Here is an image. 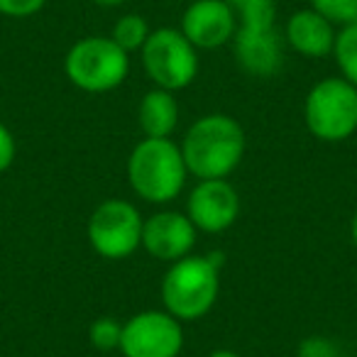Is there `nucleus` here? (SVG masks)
<instances>
[{
  "mask_svg": "<svg viewBox=\"0 0 357 357\" xmlns=\"http://www.w3.org/2000/svg\"><path fill=\"white\" fill-rule=\"evenodd\" d=\"M238 13L233 37L235 64L255 79H269L284 66V35L277 27V0H228Z\"/></svg>",
  "mask_w": 357,
  "mask_h": 357,
  "instance_id": "f257e3e1",
  "label": "nucleus"
},
{
  "mask_svg": "<svg viewBox=\"0 0 357 357\" xmlns=\"http://www.w3.org/2000/svg\"><path fill=\"white\" fill-rule=\"evenodd\" d=\"M245 144V130L233 115L208 113L186 130L178 147L196 178H228L243 162Z\"/></svg>",
  "mask_w": 357,
  "mask_h": 357,
  "instance_id": "f03ea898",
  "label": "nucleus"
},
{
  "mask_svg": "<svg viewBox=\"0 0 357 357\" xmlns=\"http://www.w3.org/2000/svg\"><path fill=\"white\" fill-rule=\"evenodd\" d=\"M220 252L189 255L174 262L162 279L164 311L181 323L208 316L220 294Z\"/></svg>",
  "mask_w": 357,
  "mask_h": 357,
  "instance_id": "7ed1b4c3",
  "label": "nucleus"
},
{
  "mask_svg": "<svg viewBox=\"0 0 357 357\" xmlns=\"http://www.w3.org/2000/svg\"><path fill=\"white\" fill-rule=\"evenodd\" d=\"M186 169L181 147L172 137H144L128 157V181L147 204H172L186 186Z\"/></svg>",
  "mask_w": 357,
  "mask_h": 357,
  "instance_id": "20e7f679",
  "label": "nucleus"
},
{
  "mask_svg": "<svg viewBox=\"0 0 357 357\" xmlns=\"http://www.w3.org/2000/svg\"><path fill=\"white\" fill-rule=\"evenodd\" d=\"M66 79L86 93H108L125 84L130 74V54L113 37H81L64 59Z\"/></svg>",
  "mask_w": 357,
  "mask_h": 357,
  "instance_id": "39448f33",
  "label": "nucleus"
},
{
  "mask_svg": "<svg viewBox=\"0 0 357 357\" xmlns=\"http://www.w3.org/2000/svg\"><path fill=\"white\" fill-rule=\"evenodd\" d=\"M308 132L321 142H342L357 132V89L342 76L321 79L303 100Z\"/></svg>",
  "mask_w": 357,
  "mask_h": 357,
  "instance_id": "423d86ee",
  "label": "nucleus"
},
{
  "mask_svg": "<svg viewBox=\"0 0 357 357\" xmlns=\"http://www.w3.org/2000/svg\"><path fill=\"white\" fill-rule=\"evenodd\" d=\"M139 54L149 81L157 89L184 91L199 76V50L176 27L152 30Z\"/></svg>",
  "mask_w": 357,
  "mask_h": 357,
  "instance_id": "0eeeda50",
  "label": "nucleus"
},
{
  "mask_svg": "<svg viewBox=\"0 0 357 357\" xmlns=\"http://www.w3.org/2000/svg\"><path fill=\"white\" fill-rule=\"evenodd\" d=\"M144 218L130 201L108 199L89 218V243L105 259H128L142 248Z\"/></svg>",
  "mask_w": 357,
  "mask_h": 357,
  "instance_id": "6e6552de",
  "label": "nucleus"
},
{
  "mask_svg": "<svg viewBox=\"0 0 357 357\" xmlns=\"http://www.w3.org/2000/svg\"><path fill=\"white\" fill-rule=\"evenodd\" d=\"M184 350V328L169 311L147 308L123 323V357H178Z\"/></svg>",
  "mask_w": 357,
  "mask_h": 357,
  "instance_id": "1a4fd4ad",
  "label": "nucleus"
},
{
  "mask_svg": "<svg viewBox=\"0 0 357 357\" xmlns=\"http://www.w3.org/2000/svg\"><path fill=\"white\" fill-rule=\"evenodd\" d=\"M186 215L201 233H225L240 215V194L228 178H201L186 201Z\"/></svg>",
  "mask_w": 357,
  "mask_h": 357,
  "instance_id": "9d476101",
  "label": "nucleus"
},
{
  "mask_svg": "<svg viewBox=\"0 0 357 357\" xmlns=\"http://www.w3.org/2000/svg\"><path fill=\"white\" fill-rule=\"evenodd\" d=\"M238 13L228 0H194L181 15V32L196 50H218L233 42Z\"/></svg>",
  "mask_w": 357,
  "mask_h": 357,
  "instance_id": "9b49d317",
  "label": "nucleus"
},
{
  "mask_svg": "<svg viewBox=\"0 0 357 357\" xmlns=\"http://www.w3.org/2000/svg\"><path fill=\"white\" fill-rule=\"evenodd\" d=\"M196 235H199V230L186 213L159 211V213L144 218L142 248L159 262L174 264L194 252Z\"/></svg>",
  "mask_w": 357,
  "mask_h": 357,
  "instance_id": "f8f14e48",
  "label": "nucleus"
},
{
  "mask_svg": "<svg viewBox=\"0 0 357 357\" xmlns=\"http://www.w3.org/2000/svg\"><path fill=\"white\" fill-rule=\"evenodd\" d=\"M335 35V25L328 22L323 15H318L316 10H311V8L296 10L284 27L287 47H291L296 54L308 56V59H323V56L333 54Z\"/></svg>",
  "mask_w": 357,
  "mask_h": 357,
  "instance_id": "ddd939ff",
  "label": "nucleus"
},
{
  "mask_svg": "<svg viewBox=\"0 0 357 357\" xmlns=\"http://www.w3.org/2000/svg\"><path fill=\"white\" fill-rule=\"evenodd\" d=\"M137 125L144 137H172L178 128V103L174 91L157 89L142 96L137 108Z\"/></svg>",
  "mask_w": 357,
  "mask_h": 357,
  "instance_id": "4468645a",
  "label": "nucleus"
},
{
  "mask_svg": "<svg viewBox=\"0 0 357 357\" xmlns=\"http://www.w3.org/2000/svg\"><path fill=\"white\" fill-rule=\"evenodd\" d=\"M149 35H152V30H149L147 17L137 15V13H128V15L118 17V22L113 25V32H110L113 42H118L128 54L142 52V47H144V42L149 40Z\"/></svg>",
  "mask_w": 357,
  "mask_h": 357,
  "instance_id": "2eb2a0df",
  "label": "nucleus"
},
{
  "mask_svg": "<svg viewBox=\"0 0 357 357\" xmlns=\"http://www.w3.org/2000/svg\"><path fill=\"white\" fill-rule=\"evenodd\" d=\"M333 56L340 69V76L350 81L357 89V22L340 27L335 35V47H333Z\"/></svg>",
  "mask_w": 357,
  "mask_h": 357,
  "instance_id": "dca6fc26",
  "label": "nucleus"
},
{
  "mask_svg": "<svg viewBox=\"0 0 357 357\" xmlns=\"http://www.w3.org/2000/svg\"><path fill=\"white\" fill-rule=\"evenodd\" d=\"M120 337H123V323L113 316L96 318L89 328V340L98 352L120 350Z\"/></svg>",
  "mask_w": 357,
  "mask_h": 357,
  "instance_id": "f3484780",
  "label": "nucleus"
},
{
  "mask_svg": "<svg viewBox=\"0 0 357 357\" xmlns=\"http://www.w3.org/2000/svg\"><path fill=\"white\" fill-rule=\"evenodd\" d=\"M308 3H311V10H316L335 27L357 22V0H308Z\"/></svg>",
  "mask_w": 357,
  "mask_h": 357,
  "instance_id": "a211bd4d",
  "label": "nucleus"
},
{
  "mask_svg": "<svg viewBox=\"0 0 357 357\" xmlns=\"http://www.w3.org/2000/svg\"><path fill=\"white\" fill-rule=\"evenodd\" d=\"M296 357H340V350H337V345L331 337L308 335L298 342Z\"/></svg>",
  "mask_w": 357,
  "mask_h": 357,
  "instance_id": "6ab92c4d",
  "label": "nucleus"
},
{
  "mask_svg": "<svg viewBox=\"0 0 357 357\" xmlns=\"http://www.w3.org/2000/svg\"><path fill=\"white\" fill-rule=\"evenodd\" d=\"M47 6V0H0V15L32 17Z\"/></svg>",
  "mask_w": 357,
  "mask_h": 357,
  "instance_id": "aec40b11",
  "label": "nucleus"
},
{
  "mask_svg": "<svg viewBox=\"0 0 357 357\" xmlns=\"http://www.w3.org/2000/svg\"><path fill=\"white\" fill-rule=\"evenodd\" d=\"M15 152H17V144L13 132L8 130V125L0 120V174L8 172L15 162Z\"/></svg>",
  "mask_w": 357,
  "mask_h": 357,
  "instance_id": "412c9836",
  "label": "nucleus"
},
{
  "mask_svg": "<svg viewBox=\"0 0 357 357\" xmlns=\"http://www.w3.org/2000/svg\"><path fill=\"white\" fill-rule=\"evenodd\" d=\"M206 357H243V355L235 350H228V347H218V350H211Z\"/></svg>",
  "mask_w": 357,
  "mask_h": 357,
  "instance_id": "4be33fe9",
  "label": "nucleus"
},
{
  "mask_svg": "<svg viewBox=\"0 0 357 357\" xmlns=\"http://www.w3.org/2000/svg\"><path fill=\"white\" fill-rule=\"evenodd\" d=\"M93 3L100 8H118V6H123V3H128V0H93Z\"/></svg>",
  "mask_w": 357,
  "mask_h": 357,
  "instance_id": "5701e85b",
  "label": "nucleus"
},
{
  "mask_svg": "<svg viewBox=\"0 0 357 357\" xmlns=\"http://www.w3.org/2000/svg\"><path fill=\"white\" fill-rule=\"evenodd\" d=\"M350 240H352V245H355V250H357V211H355V215H352V220H350Z\"/></svg>",
  "mask_w": 357,
  "mask_h": 357,
  "instance_id": "b1692460",
  "label": "nucleus"
},
{
  "mask_svg": "<svg viewBox=\"0 0 357 357\" xmlns=\"http://www.w3.org/2000/svg\"><path fill=\"white\" fill-rule=\"evenodd\" d=\"M355 284H357V272H355Z\"/></svg>",
  "mask_w": 357,
  "mask_h": 357,
  "instance_id": "393cba45",
  "label": "nucleus"
}]
</instances>
